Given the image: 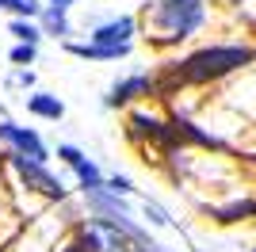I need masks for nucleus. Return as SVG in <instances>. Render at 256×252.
<instances>
[{"label":"nucleus","mask_w":256,"mask_h":252,"mask_svg":"<svg viewBox=\"0 0 256 252\" xmlns=\"http://www.w3.org/2000/svg\"><path fill=\"white\" fill-rule=\"evenodd\" d=\"M248 58H252V50H245V46H214V50H199L192 54L188 62L176 69V80H214V76H226L234 73L237 65H245Z\"/></svg>","instance_id":"1"},{"label":"nucleus","mask_w":256,"mask_h":252,"mask_svg":"<svg viewBox=\"0 0 256 252\" xmlns=\"http://www.w3.org/2000/svg\"><path fill=\"white\" fill-rule=\"evenodd\" d=\"M203 23V4L199 0H160L157 4V27L164 38H188Z\"/></svg>","instance_id":"2"},{"label":"nucleus","mask_w":256,"mask_h":252,"mask_svg":"<svg viewBox=\"0 0 256 252\" xmlns=\"http://www.w3.org/2000/svg\"><path fill=\"white\" fill-rule=\"evenodd\" d=\"M12 164H16V172H20L23 180H27V188H38L42 195H54V199H62V180H54L50 172H46L38 160H27V157H20V153H12Z\"/></svg>","instance_id":"3"},{"label":"nucleus","mask_w":256,"mask_h":252,"mask_svg":"<svg viewBox=\"0 0 256 252\" xmlns=\"http://www.w3.org/2000/svg\"><path fill=\"white\" fill-rule=\"evenodd\" d=\"M0 138H4L8 146H16V153H20V157L38 160V164L46 160V146L38 142V134H34V130H23V126H16V122H0Z\"/></svg>","instance_id":"4"},{"label":"nucleus","mask_w":256,"mask_h":252,"mask_svg":"<svg viewBox=\"0 0 256 252\" xmlns=\"http://www.w3.org/2000/svg\"><path fill=\"white\" fill-rule=\"evenodd\" d=\"M130 34H134V20H130V16H118V20L96 27V31H92V42H96V46H126Z\"/></svg>","instance_id":"5"},{"label":"nucleus","mask_w":256,"mask_h":252,"mask_svg":"<svg viewBox=\"0 0 256 252\" xmlns=\"http://www.w3.org/2000/svg\"><path fill=\"white\" fill-rule=\"evenodd\" d=\"M58 157H62L65 164H69V168L76 172V176H80L84 191H96V188H100V168L92 164V160H84V157H80V153H76L73 146H62V149H58Z\"/></svg>","instance_id":"6"},{"label":"nucleus","mask_w":256,"mask_h":252,"mask_svg":"<svg viewBox=\"0 0 256 252\" xmlns=\"http://www.w3.org/2000/svg\"><path fill=\"white\" fill-rule=\"evenodd\" d=\"M150 76H130V80H122V84H115L111 88V96H107V104L111 107H118V104H126V100H134L138 92H150Z\"/></svg>","instance_id":"7"},{"label":"nucleus","mask_w":256,"mask_h":252,"mask_svg":"<svg viewBox=\"0 0 256 252\" xmlns=\"http://www.w3.org/2000/svg\"><path fill=\"white\" fill-rule=\"evenodd\" d=\"M130 46H96V42H88V46H69V54L76 58H96V62H111V58H126Z\"/></svg>","instance_id":"8"},{"label":"nucleus","mask_w":256,"mask_h":252,"mask_svg":"<svg viewBox=\"0 0 256 252\" xmlns=\"http://www.w3.org/2000/svg\"><path fill=\"white\" fill-rule=\"evenodd\" d=\"M27 107H31L34 115H42V118H62V115H65L62 100H54V96H31V100H27Z\"/></svg>","instance_id":"9"},{"label":"nucleus","mask_w":256,"mask_h":252,"mask_svg":"<svg viewBox=\"0 0 256 252\" xmlns=\"http://www.w3.org/2000/svg\"><path fill=\"white\" fill-rule=\"evenodd\" d=\"M42 23H46V31H50V34H69V20H65V12H58V8L46 12Z\"/></svg>","instance_id":"10"},{"label":"nucleus","mask_w":256,"mask_h":252,"mask_svg":"<svg viewBox=\"0 0 256 252\" xmlns=\"http://www.w3.org/2000/svg\"><path fill=\"white\" fill-rule=\"evenodd\" d=\"M12 34H16L20 42H27V46H34V42H38V31H34L31 23H23V20H16V23H12Z\"/></svg>","instance_id":"11"},{"label":"nucleus","mask_w":256,"mask_h":252,"mask_svg":"<svg viewBox=\"0 0 256 252\" xmlns=\"http://www.w3.org/2000/svg\"><path fill=\"white\" fill-rule=\"evenodd\" d=\"M0 8H16L23 16H38V4L34 0H0Z\"/></svg>","instance_id":"12"},{"label":"nucleus","mask_w":256,"mask_h":252,"mask_svg":"<svg viewBox=\"0 0 256 252\" xmlns=\"http://www.w3.org/2000/svg\"><path fill=\"white\" fill-rule=\"evenodd\" d=\"M237 214H256V202H241V206H230V210H222V222H234Z\"/></svg>","instance_id":"13"},{"label":"nucleus","mask_w":256,"mask_h":252,"mask_svg":"<svg viewBox=\"0 0 256 252\" xmlns=\"http://www.w3.org/2000/svg\"><path fill=\"white\" fill-rule=\"evenodd\" d=\"M12 62H34V46H27V42H20V46H16V50H12Z\"/></svg>","instance_id":"14"},{"label":"nucleus","mask_w":256,"mask_h":252,"mask_svg":"<svg viewBox=\"0 0 256 252\" xmlns=\"http://www.w3.org/2000/svg\"><path fill=\"white\" fill-rule=\"evenodd\" d=\"M111 191H130V180H122V176H115V180H111Z\"/></svg>","instance_id":"15"},{"label":"nucleus","mask_w":256,"mask_h":252,"mask_svg":"<svg viewBox=\"0 0 256 252\" xmlns=\"http://www.w3.org/2000/svg\"><path fill=\"white\" fill-rule=\"evenodd\" d=\"M50 8H58V12H65V8H69V0H50Z\"/></svg>","instance_id":"16"}]
</instances>
